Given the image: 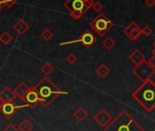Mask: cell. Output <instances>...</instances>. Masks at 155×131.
Segmentation results:
<instances>
[{
  "mask_svg": "<svg viewBox=\"0 0 155 131\" xmlns=\"http://www.w3.org/2000/svg\"><path fill=\"white\" fill-rule=\"evenodd\" d=\"M31 88L37 93L39 103L44 107H48L58 96L68 94L59 90L48 77H44L38 84Z\"/></svg>",
  "mask_w": 155,
  "mask_h": 131,
  "instance_id": "1",
  "label": "cell"
},
{
  "mask_svg": "<svg viewBox=\"0 0 155 131\" xmlns=\"http://www.w3.org/2000/svg\"><path fill=\"white\" fill-rule=\"evenodd\" d=\"M131 97L146 111H151L155 108V83L150 79L142 82L132 93Z\"/></svg>",
  "mask_w": 155,
  "mask_h": 131,
  "instance_id": "2",
  "label": "cell"
},
{
  "mask_svg": "<svg viewBox=\"0 0 155 131\" xmlns=\"http://www.w3.org/2000/svg\"><path fill=\"white\" fill-rule=\"evenodd\" d=\"M104 131H144L140 125L126 111L122 110L110 123L104 127Z\"/></svg>",
  "mask_w": 155,
  "mask_h": 131,
  "instance_id": "3",
  "label": "cell"
},
{
  "mask_svg": "<svg viewBox=\"0 0 155 131\" xmlns=\"http://www.w3.org/2000/svg\"><path fill=\"white\" fill-rule=\"evenodd\" d=\"M93 3L92 0L89 2H86L85 0H66L63 6L70 13L72 18L77 20L92 8Z\"/></svg>",
  "mask_w": 155,
  "mask_h": 131,
  "instance_id": "4",
  "label": "cell"
},
{
  "mask_svg": "<svg viewBox=\"0 0 155 131\" xmlns=\"http://www.w3.org/2000/svg\"><path fill=\"white\" fill-rule=\"evenodd\" d=\"M91 27L101 37L107 34L113 27V23L105 15H98L90 24Z\"/></svg>",
  "mask_w": 155,
  "mask_h": 131,
  "instance_id": "5",
  "label": "cell"
},
{
  "mask_svg": "<svg viewBox=\"0 0 155 131\" xmlns=\"http://www.w3.org/2000/svg\"><path fill=\"white\" fill-rule=\"evenodd\" d=\"M132 73L139 80H140L141 82H145L150 79L151 77L154 75L155 69L151 68L147 61H144L136 66L132 69Z\"/></svg>",
  "mask_w": 155,
  "mask_h": 131,
  "instance_id": "6",
  "label": "cell"
},
{
  "mask_svg": "<svg viewBox=\"0 0 155 131\" xmlns=\"http://www.w3.org/2000/svg\"><path fill=\"white\" fill-rule=\"evenodd\" d=\"M97 41V38L88 29V30H85L81 36L76 39V40H71V41H66V42H62L59 44L60 46H64L66 45H70V44H75V43H81L84 47L86 48H90Z\"/></svg>",
  "mask_w": 155,
  "mask_h": 131,
  "instance_id": "7",
  "label": "cell"
},
{
  "mask_svg": "<svg viewBox=\"0 0 155 131\" xmlns=\"http://www.w3.org/2000/svg\"><path fill=\"white\" fill-rule=\"evenodd\" d=\"M123 33L131 40L136 41L141 35V28L136 22H131L129 26L125 27Z\"/></svg>",
  "mask_w": 155,
  "mask_h": 131,
  "instance_id": "8",
  "label": "cell"
},
{
  "mask_svg": "<svg viewBox=\"0 0 155 131\" xmlns=\"http://www.w3.org/2000/svg\"><path fill=\"white\" fill-rule=\"evenodd\" d=\"M93 119H94V121H95L97 124H99L101 126L105 127V126H107L110 123V121L112 120V117H111V116H110L104 108H101V109H100V111L93 117Z\"/></svg>",
  "mask_w": 155,
  "mask_h": 131,
  "instance_id": "9",
  "label": "cell"
},
{
  "mask_svg": "<svg viewBox=\"0 0 155 131\" xmlns=\"http://www.w3.org/2000/svg\"><path fill=\"white\" fill-rule=\"evenodd\" d=\"M23 107H27V105H25V106H18L15 103H13V101L12 102H7V103H4V105H3V107L1 108V113L3 114V116L6 118L10 119L16 114V112L19 108H21Z\"/></svg>",
  "mask_w": 155,
  "mask_h": 131,
  "instance_id": "10",
  "label": "cell"
},
{
  "mask_svg": "<svg viewBox=\"0 0 155 131\" xmlns=\"http://www.w3.org/2000/svg\"><path fill=\"white\" fill-rule=\"evenodd\" d=\"M24 102H26L27 107H29L30 108H33L38 103H39V98L32 88H30V90L27 94V96L24 99Z\"/></svg>",
  "mask_w": 155,
  "mask_h": 131,
  "instance_id": "11",
  "label": "cell"
},
{
  "mask_svg": "<svg viewBox=\"0 0 155 131\" xmlns=\"http://www.w3.org/2000/svg\"><path fill=\"white\" fill-rule=\"evenodd\" d=\"M29 90H30V88L25 82H21L14 89V93H15L16 97H19L21 100L24 101V99H25V97H26V96H27V94L28 93Z\"/></svg>",
  "mask_w": 155,
  "mask_h": 131,
  "instance_id": "12",
  "label": "cell"
},
{
  "mask_svg": "<svg viewBox=\"0 0 155 131\" xmlns=\"http://www.w3.org/2000/svg\"><path fill=\"white\" fill-rule=\"evenodd\" d=\"M29 25L24 19H18L13 26V29L20 36L26 34L29 29Z\"/></svg>",
  "mask_w": 155,
  "mask_h": 131,
  "instance_id": "13",
  "label": "cell"
},
{
  "mask_svg": "<svg viewBox=\"0 0 155 131\" xmlns=\"http://www.w3.org/2000/svg\"><path fill=\"white\" fill-rule=\"evenodd\" d=\"M15 97H16V95L10 88H5L0 91V99L4 103L12 102Z\"/></svg>",
  "mask_w": 155,
  "mask_h": 131,
  "instance_id": "14",
  "label": "cell"
},
{
  "mask_svg": "<svg viewBox=\"0 0 155 131\" xmlns=\"http://www.w3.org/2000/svg\"><path fill=\"white\" fill-rule=\"evenodd\" d=\"M129 58H130V60L132 63H134L136 66L139 65V64H140V63H142V62H144V61H146L144 55H143V54L140 52V50H139V49H135V50L130 55Z\"/></svg>",
  "mask_w": 155,
  "mask_h": 131,
  "instance_id": "15",
  "label": "cell"
},
{
  "mask_svg": "<svg viewBox=\"0 0 155 131\" xmlns=\"http://www.w3.org/2000/svg\"><path fill=\"white\" fill-rule=\"evenodd\" d=\"M72 116L74 117V118H75L78 122H82V121H84V120L87 118V117H88V112H87L83 107H79V108H77V109L74 111V113H73Z\"/></svg>",
  "mask_w": 155,
  "mask_h": 131,
  "instance_id": "16",
  "label": "cell"
},
{
  "mask_svg": "<svg viewBox=\"0 0 155 131\" xmlns=\"http://www.w3.org/2000/svg\"><path fill=\"white\" fill-rule=\"evenodd\" d=\"M96 73L102 78H106L110 73V69L107 67L105 64H101L99 67L96 69Z\"/></svg>",
  "mask_w": 155,
  "mask_h": 131,
  "instance_id": "17",
  "label": "cell"
},
{
  "mask_svg": "<svg viewBox=\"0 0 155 131\" xmlns=\"http://www.w3.org/2000/svg\"><path fill=\"white\" fill-rule=\"evenodd\" d=\"M40 71L44 74L45 77H48L54 71V67L50 63L46 62L40 67Z\"/></svg>",
  "mask_w": 155,
  "mask_h": 131,
  "instance_id": "18",
  "label": "cell"
},
{
  "mask_svg": "<svg viewBox=\"0 0 155 131\" xmlns=\"http://www.w3.org/2000/svg\"><path fill=\"white\" fill-rule=\"evenodd\" d=\"M18 129L20 131H31L33 129V124L27 118L23 119L18 125Z\"/></svg>",
  "mask_w": 155,
  "mask_h": 131,
  "instance_id": "19",
  "label": "cell"
},
{
  "mask_svg": "<svg viewBox=\"0 0 155 131\" xmlns=\"http://www.w3.org/2000/svg\"><path fill=\"white\" fill-rule=\"evenodd\" d=\"M13 40V37L8 32H4L0 35V41H1L4 45H8Z\"/></svg>",
  "mask_w": 155,
  "mask_h": 131,
  "instance_id": "20",
  "label": "cell"
},
{
  "mask_svg": "<svg viewBox=\"0 0 155 131\" xmlns=\"http://www.w3.org/2000/svg\"><path fill=\"white\" fill-rule=\"evenodd\" d=\"M40 36H41V38H42L43 40H45V41H49V40L52 39L54 34H53V32H52L48 27H47V28H45V29L41 32Z\"/></svg>",
  "mask_w": 155,
  "mask_h": 131,
  "instance_id": "21",
  "label": "cell"
},
{
  "mask_svg": "<svg viewBox=\"0 0 155 131\" xmlns=\"http://www.w3.org/2000/svg\"><path fill=\"white\" fill-rule=\"evenodd\" d=\"M115 44H116L115 40H114L113 38H111V37H106V38L103 40V42H102L103 46H104L105 48H107L108 50L111 49V48L115 46Z\"/></svg>",
  "mask_w": 155,
  "mask_h": 131,
  "instance_id": "22",
  "label": "cell"
},
{
  "mask_svg": "<svg viewBox=\"0 0 155 131\" xmlns=\"http://www.w3.org/2000/svg\"><path fill=\"white\" fill-rule=\"evenodd\" d=\"M66 60H67V62H68V64H74V63H76V62H77L78 58H77L76 54H74V53H72V52H71V53H69V54L67 56Z\"/></svg>",
  "mask_w": 155,
  "mask_h": 131,
  "instance_id": "23",
  "label": "cell"
},
{
  "mask_svg": "<svg viewBox=\"0 0 155 131\" xmlns=\"http://www.w3.org/2000/svg\"><path fill=\"white\" fill-rule=\"evenodd\" d=\"M4 7H7L8 8L14 7L17 3H18V0H2Z\"/></svg>",
  "mask_w": 155,
  "mask_h": 131,
  "instance_id": "24",
  "label": "cell"
},
{
  "mask_svg": "<svg viewBox=\"0 0 155 131\" xmlns=\"http://www.w3.org/2000/svg\"><path fill=\"white\" fill-rule=\"evenodd\" d=\"M152 33V29L149 26H145L143 28H141V34L145 37H150Z\"/></svg>",
  "mask_w": 155,
  "mask_h": 131,
  "instance_id": "25",
  "label": "cell"
},
{
  "mask_svg": "<svg viewBox=\"0 0 155 131\" xmlns=\"http://www.w3.org/2000/svg\"><path fill=\"white\" fill-rule=\"evenodd\" d=\"M92 8L96 12H101L102 10V8H103V6H102V4L101 2H96V3H93Z\"/></svg>",
  "mask_w": 155,
  "mask_h": 131,
  "instance_id": "26",
  "label": "cell"
},
{
  "mask_svg": "<svg viewBox=\"0 0 155 131\" xmlns=\"http://www.w3.org/2000/svg\"><path fill=\"white\" fill-rule=\"evenodd\" d=\"M3 131H19V129H18V127H17L15 125H13V124H8V125L3 129Z\"/></svg>",
  "mask_w": 155,
  "mask_h": 131,
  "instance_id": "27",
  "label": "cell"
},
{
  "mask_svg": "<svg viewBox=\"0 0 155 131\" xmlns=\"http://www.w3.org/2000/svg\"><path fill=\"white\" fill-rule=\"evenodd\" d=\"M147 62H148V64L150 66L151 68L155 69V56H150V58H149V60Z\"/></svg>",
  "mask_w": 155,
  "mask_h": 131,
  "instance_id": "28",
  "label": "cell"
},
{
  "mask_svg": "<svg viewBox=\"0 0 155 131\" xmlns=\"http://www.w3.org/2000/svg\"><path fill=\"white\" fill-rule=\"evenodd\" d=\"M145 4L149 8H152L155 6V0H145Z\"/></svg>",
  "mask_w": 155,
  "mask_h": 131,
  "instance_id": "29",
  "label": "cell"
},
{
  "mask_svg": "<svg viewBox=\"0 0 155 131\" xmlns=\"http://www.w3.org/2000/svg\"><path fill=\"white\" fill-rule=\"evenodd\" d=\"M4 8V4H3V1L2 0H0V11H1Z\"/></svg>",
  "mask_w": 155,
  "mask_h": 131,
  "instance_id": "30",
  "label": "cell"
},
{
  "mask_svg": "<svg viewBox=\"0 0 155 131\" xmlns=\"http://www.w3.org/2000/svg\"><path fill=\"white\" fill-rule=\"evenodd\" d=\"M3 105H4V102H3L1 99H0V111H1V108H2Z\"/></svg>",
  "mask_w": 155,
  "mask_h": 131,
  "instance_id": "31",
  "label": "cell"
},
{
  "mask_svg": "<svg viewBox=\"0 0 155 131\" xmlns=\"http://www.w3.org/2000/svg\"><path fill=\"white\" fill-rule=\"evenodd\" d=\"M151 52H152V54H153V56H155V47H154V48L152 49V51H151Z\"/></svg>",
  "mask_w": 155,
  "mask_h": 131,
  "instance_id": "32",
  "label": "cell"
},
{
  "mask_svg": "<svg viewBox=\"0 0 155 131\" xmlns=\"http://www.w3.org/2000/svg\"><path fill=\"white\" fill-rule=\"evenodd\" d=\"M153 46H154V47H155V41H154V42H153Z\"/></svg>",
  "mask_w": 155,
  "mask_h": 131,
  "instance_id": "33",
  "label": "cell"
},
{
  "mask_svg": "<svg viewBox=\"0 0 155 131\" xmlns=\"http://www.w3.org/2000/svg\"><path fill=\"white\" fill-rule=\"evenodd\" d=\"M85 1H86V2H89V1H91V0H85Z\"/></svg>",
  "mask_w": 155,
  "mask_h": 131,
  "instance_id": "34",
  "label": "cell"
}]
</instances>
